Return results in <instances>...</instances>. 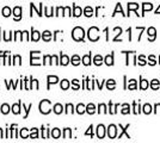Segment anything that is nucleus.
<instances>
[{"mask_svg":"<svg viewBox=\"0 0 160 143\" xmlns=\"http://www.w3.org/2000/svg\"><path fill=\"white\" fill-rule=\"evenodd\" d=\"M72 37H73L74 41L77 42H82L85 38V31L84 29L80 26H75L72 31Z\"/></svg>","mask_w":160,"mask_h":143,"instance_id":"f257e3e1","label":"nucleus"},{"mask_svg":"<svg viewBox=\"0 0 160 143\" xmlns=\"http://www.w3.org/2000/svg\"><path fill=\"white\" fill-rule=\"evenodd\" d=\"M38 109H40V112L42 115H48V113H50V111H52V102L48 100V99H43L42 102H40Z\"/></svg>","mask_w":160,"mask_h":143,"instance_id":"f03ea898","label":"nucleus"},{"mask_svg":"<svg viewBox=\"0 0 160 143\" xmlns=\"http://www.w3.org/2000/svg\"><path fill=\"white\" fill-rule=\"evenodd\" d=\"M87 37L88 40L92 42H97L99 40V29L96 26H92L88 29V32H87Z\"/></svg>","mask_w":160,"mask_h":143,"instance_id":"7ed1b4c3","label":"nucleus"},{"mask_svg":"<svg viewBox=\"0 0 160 143\" xmlns=\"http://www.w3.org/2000/svg\"><path fill=\"white\" fill-rule=\"evenodd\" d=\"M41 51H30V64L31 66H41V62L40 61V59L38 57H35L37 54H40Z\"/></svg>","mask_w":160,"mask_h":143,"instance_id":"20e7f679","label":"nucleus"},{"mask_svg":"<svg viewBox=\"0 0 160 143\" xmlns=\"http://www.w3.org/2000/svg\"><path fill=\"white\" fill-rule=\"evenodd\" d=\"M108 136L109 138H116L117 136V126L115 124H110L108 128Z\"/></svg>","mask_w":160,"mask_h":143,"instance_id":"39448f33","label":"nucleus"},{"mask_svg":"<svg viewBox=\"0 0 160 143\" xmlns=\"http://www.w3.org/2000/svg\"><path fill=\"white\" fill-rule=\"evenodd\" d=\"M47 81H48V89L50 88V85H54V83H58L60 81L59 78L56 75H48L47 76Z\"/></svg>","mask_w":160,"mask_h":143,"instance_id":"423d86ee","label":"nucleus"},{"mask_svg":"<svg viewBox=\"0 0 160 143\" xmlns=\"http://www.w3.org/2000/svg\"><path fill=\"white\" fill-rule=\"evenodd\" d=\"M41 38V32L40 31H37V30H35V29H31V36H30V40L33 42H38Z\"/></svg>","mask_w":160,"mask_h":143,"instance_id":"0eeeda50","label":"nucleus"},{"mask_svg":"<svg viewBox=\"0 0 160 143\" xmlns=\"http://www.w3.org/2000/svg\"><path fill=\"white\" fill-rule=\"evenodd\" d=\"M105 136V126L103 124H99L97 126V137L98 138H104Z\"/></svg>","mask_w":160,"mask_h":143,"instance_id":"6e6552de","label":"nucleus"},{"mask_svg":"<svg viewBox=\"0 0 160 143\" xmlns=\"http://www.w3.org/2000/svg\"><path fill=\"white\" fill-rule=\"evenodd\" d=\"M13 16H14V21H20L22 19V7L16 6L13 8Z\"/></svg>","mask_w":160,"mask_h":143,"instance_id":"1a4fd4ad","label":"nucleus"},{"mask_svg":"<svg viewBox=\"0 0 160 143\" xmlns=\"http://www.w3.org/2000/svg\"><path fill=\"white\" fill-rule=\"evenodd\" d=\"M91 56H92V54H91V53L82 56L81 61H82V64H84V66H90V64L92 63V61H91Z\"/></svg>","mask_w":160,"mask_h":143,"instance_id":"9d476101","label":"nucleus"},{"mask_svg":"<svg viewBox=\"0 0 160 143\" xmlns=\"http://www.w3.org/2000/svg\"><path fill=\"white\" fill-rule=\"evenodd\" d=\"M20 107H22V102H18L17 104H13L12 107H11V111L13 112L14 115H19L20 113Z\"/></svg>","mask_w":160,"mask_h":143,"instance_id":"9b49d317","label":"nucleus"},{"mask_svg":"<svg viewBox=\"0 0 160 143\" xmlns=\"http://www.w3.org/2000/svg\"><path fill=\"white\" fill-rule=\"evenodd\" d=\"M52 32L49 31V30H46V31H43L42 32V40L44 42H50L52 41Z\"/></svg>","mask_w":160,"mask_h":143,"instance_id":"f8f14e48","label":"nucleus"},{"mask_svg":"<svg viewBox=\"0 0 160 143\" xmlns=\"http://www.w3.org/2000/svg\"><path fill=\"white\" fill-rule=\"evenodd\" d=\"M53 111L55 115H61L63 112V106L61 104H55L53 106Z\"/></svg>","mask_w":160,"mask_h":143,"instance_id":"ddd939ff","label":"nucleus"},{"mask_svg":"<svg viewBox=\"0 0 160 143\" xmlns=\"http://www.w3.org/2000/svg\"><path fill=\"white\" fill-rule=\"evenodd\" d=\"M69 57L67 56V55L65 54H60V64H62V66H67L68 63H69Z\"/></svg>","mask_w":160,"mask_h":143,"instance_id":"4468645a","label":"nucleus"},{"mask_svg":"<svg viewBox=\"0 0 160 143\" xmlns=\"http://www.w3.org/2000/svg\"><path fill=\"white\" fill-rule=\"evenodd\" d=\"M147 34H148V36L151 35L152 37H148V40L149 41H154L155 40V36H157V30L154 29V27H149L148 30H147Z\"/></svg>","mask_w":160,"mask_h":143,"instance_id":"2eb2a0df","label":"nucleus"},{"mask_svg":"<svg viewBox=\"0 0 160 143\" xmlns=\"http://www.w3.org/2000/svg\"><path fill=\"white\" fill-rule=\"evenodd\" d=\"M82 14V10H81V7L77 6L75 4H73V14L72 16H74V17H80Z\"/></svg>","mask_w":160,"mask_h":143,"instance_id":"dca6fc26","label":"nucleus"},{"mask_svg":"<svg viewBox=\"0 0 160 143\" xmlns=\"http://www.w3.org/2000/svg\"><path fill=\"white\" fill-rule=\"evenodd\" d=\"M50 134H52V137L53 138H60V136H61V130L59 129V128H54L52 131H50Z\"/></svg>","mask_w":160,"mask_h":143,"instance_id":"f3484780","label":"nucleus"},{"mask_svg":"<svg viewBox=\"0 0 160 143\" xmlns=\"http://www.w3.org/2000/svg\"><path fill=\"white\" fill-rule=\"evenodd\" d=\"M104 62H105V64H108V66H112L113 64V54L112 53H111L110 55H107V56H105Z\"/></svg>","mask_w":160,"mask_h":143,"instance_id":"a211bd4d","label":"nucleus"},{"mask_svg":"<svg viewBox=\"0 0 160 143\" xmlns=\"http://www.w3.org/2000/svg\"><path fill=\"white\" fill-rule=\"evenodd\" d=\"M11 13H12V10L8 6H5L2 10H1V16H4V17H10L11 16Z\"/></svg>","mask_w":160,"mask_h":143,"instance_id":"6ab92c4d","label":"nucleus"},{"mask_svg":"<svg viewBox=\"0 0 160 143\" xmlns=\"http://www.w3.org/2000/svg\"><path fill=\"white\" fill-rule=\"evenodd\" d=\"M85 112H86V106H85L84 104H78V105H77V113L82 115V113H85Z\"/></svg>","mask_w":160,"mask_h":143,"instance_id":"aec40b11","label":"nucleus"},{"mask_svg":"<svg viewBox=\"0 0 160 143\" xmlns=\"http://www.w3.org/2000/svg\"><path fill=\"white\" fill-rule=\"evenodd\" d=\"M41 130H42V138H49L50 137V130L46 129L44 126H41Z\"/></svg>","mask_w":160,"mask_h":143,"instance_id":"412c9836","label":"nucleus"},{"mask_svg":"<svg viewBox=\"0 0 160 143\" xmlns=\"http://www.w3.org/2000/svg\"><path fill=\"white\" fill-rule=\"evenodd\" d=\"M0 111H1L2 115H7V113L11 111V107L8 106V104H2L1 107H0Z\"/></svg>","mask_w":160,"mask_h":143,"instance_id":"4be33fe9","label":"nucleus"},{"mask_svg":"<svg viewBox=\"0 0 160 143\" xmlns=\"http://www.w3.org/2000/svg\"><path fill=\"white\" fill-rule=\"evenodd\" d=\"M86 112L88 113V115H93L94 112H96V106H94L92 102L88 104V105H86Z\"/></svg>","mask_w":160,"mask_h":143,"instance_id":"5701e85b","label":"nucleus"},{"mask_svg":"<svg viewBox=\"0 0 160 143\" xmlns=\"http://www.w3.org/2000/svg\"><path fill=\"white\" fill-rule=\"evenodd\" d=\"M69 86H71V83H69V81H68L67 79H63V80L61 81V83H60L61 89H63V91H66V89L69 88Z\"/></svg>","mask_w":160,"mask_h":143,"instance_id":"b1692460","label":"nucleus"},{"mask_svg":"<svg viewBox=\"0 0 160 143\" xmlns=\"http://www.w3.org/2000/svg\"><path fill=\"white\" fill-rule=\"evenodd\" d=\"M120 128L122 129V131H121V134L118 135V138H121V137L123 136V135H126V136H127V138H130V136H129V135L127 134V129L129 128V124H128V125H126L124 128H123L122 125H120Z\"/></svg>","mask_w":160,"mask_h":143,"instance_id":"393cba45","label":"nucleus"},{"mask_svg":"<svg viewBox=\"0 0 160 143\" xmlns=\"http://www.w3.org/2000/svg\"><path fill=\"white\" fill-rule=\"evenodd\" d=\"M103 61H104V59L100 56V55H96L93 59V63L96 64V66H100L102 63H103Z\"/></svg>","mask_w":160,"mask_h":143,"instance_id":"a878e982","label":"nucleus"},{"mask_svg":"<svg viewBox=\"0 0 160 143\" xmlns=\"http://www.w3.org/2000/svg\"><path fill=\"white\" fill-rule=\"evenodd\" d=\"M71 63L73 64V66H79L80 64V57L78 55H73L72 56V59H71Z\"/></svg>","mask_w":160,"mask_h":143,"instance_id":"bb28decb","label":"nucleus"},{"mask_svg":"<svg viewBox=\"0 0 160 143\" xmlns=\"http://www.w3.org/2000/svg\"><path fill=\"white\" fill-rule=\"evenodd\" d=\"M52 60H53V56L52 55H44L42 64H52Z\"/></svg>","mask_w":160,"mask_h":143,"instance_id":"cd10ccee","label":"nucleus"},{"mask_svg":"<svg viewBox=\"0 0 160 143\" xmlns=\"http://www.w3.org/2000/svg\"><path fill=\"white\" fill-rule=\"evenodd\" d=\"M140 88L141 89H147L148 87H149V83H148V81L147 80H145V79H142V78H140Z\"/></svg>","mask_w":160,"mask_h":143,"instance_id":"c85d7f7f","label":"nucleus"},{"mask_svg":"<svg viewBox=\"0 0 160 143\" xmlns=\"http://www.w3.org/2000/svg\"><path fill=\"white\" fill-rule=\"evenodd\" d=\"M84 14H85L86 17H91V16L93 14V8L91 6H86L85 10H84Z\"/></svg>","mask_w":160,"mask_h":143,"instance_id":"c756f323","label":"nucleus"},{"mask_svg":"<svg viewBox=\"0 0 160 143\" xmlns=\"http://www.w3.org/2000/svg\"><path fill=\"white\" fill-rule=\"evenodd\" d=\"M30 138H38V129L37 128H32L30 129Z\"/></svg>","mask_w":160,"mask_h":143,"instance_id":"7c9ffc66","label":"nucleus"},{"mask_svg":"<svg viewBox=\"0 0 160 143\" xmlns=\"http://www.w3.org/2000/svg\"><path fill=\"white\" fill-rule=\"evenodd\" d=\"M138 8H139V5H138L136 2H129V4H128V12H129V13H130L132 10L136 11Z\"/></svg>","mask_w":160,"mask_h":143,"instance_id":"2f4dec72","label":"nucleus"},{"mask_svg":"<svg viewBox=\"0 0 160 143\" xmlns=\"http://www.w3.org/2000/svg\"><path fill=\"white\" fill-rule=\"evenodd\" d=\"M107 87L108 89H113L116 87V81L112 80V79H110V80H108L107 81Z\"/></svg>","mask_w":160,"mask_h":143,"instance_id":"473e14b6","label":"nucleus"},{"mask_svg":"<svg viewBox=\"0 0 160 143\" xmlns=\"http://www.w3.org/2000/svg\"><path fill=\"white\" fill-rule=\"evenodd\" d=\"M32 109V104H29V106H25L24 104H23V110L25 111V115H24V118H28L29 116V112H30V110Z\"/></svg>","mask_w":160,"mask_h":143,"instance_id":"72a5a7b5","label":"nucleus"},{"mask_svg":"<svg viewBox=\"0 0 160 143\" xmlns=\"http://www.w3.org/2000/svg\"><path fill=\"white\" fill-rule=\"evenodd\" d=\"M122 113H123V115L130 113V106H129L128 104H123V105H122Z\"/></svg>","mask_w":160,"mask_h":143,"instance_id":"f704fd0d","label":"nucleus"},{"mask_svg":"<svg viewBox=\"0 0 160 143\" xmlns=\"http://www.w3.org/2000/svg\"><path fill=\"white\" fill-rule=\"evenodd\" d=\"M28 130L27 128H23V129H20V132H19V135L22 138H29L30 137V135H28Z\"/></svg>","mask_w":160,"mask_h":143,"instance_id":"c9c22d12","label":"nucleus"},{"mask_svg":"<svg viewBox=\"0 0 160 143\" xmlns=\"http://www.w3.org/2000/svg\"><path fill=\"white\" fill-rule=\"evenodd\" d=\"M72 137V130L69 129V128H66V129L63 130V138H71Z\"/></svg>","mask_w":160,"mask_h":143,"instance_id":"e433bc0d","label":"nucleus"},{"mask_svg":"<svg viewBox=\"0 0 160 143\" xmlns=\"http://www.w3.org/2000/svg\"><path fill=\"white\" fill-rule=\"evenodd\" d=\"M127 88H129V89H136L138 88V86H136V80H134V79L129 80V85L127 86Z\"/></svg>","mask_w":160,"mask_h":143,"instance_id":"4c0bfd02","label":"nucleus"},{"mask_svg":"<svg viewBox=\"0 0 160 143\" xmlns=\"http://www.w3.org/2000/svg\"><path fill=\"white\" fill-rule=\"evenodd\" d=\"M74 112V106L72 104H67L66 105V110H65V113H73Z\"/></svg>","mask_w":160,"mask_h":143,"instance_id":"58836bf2","label":"nucleus"},{"mask_svg":"<svg viewBox=\"0 0 160 143\" xmlns=\"http://www.w3.org/2000/svg\"><path fill=\"white\" fill-rule=\"evenodd\" d=\"M12 64H19V66L22 64V57H20V55H14Z\"/></svg>","mask_w":160,"mask_h":143,"instance_id":"ea45409f","label":"nucleus"},{"mask_svg":"<svg viewBox=\"0 0 160 143\" xmlns=\"http://www.w3.org/2000/svg\"><path fill=\"white\" fill-rule=\"evenodd\" d=\"M160 86V82L159 80H157V79H154V80H152V82H151V87L153 89H158Z\"/></svg>","mask_w":160,"mask_h":143,"instance_id":"a19ab883","label":"nucleus"},{"mask_svg":"<svg viewBox=\"0 0 160 143\" xmlns=\"http://www.w3.org/2000/svg\"><path fill=\"white\" fill-rule=\"evenodd\" d=\"M98 112H99V113H102V112H103V113H107L108 112L107 105H105V104H99V105H98Z\"/></svg>","mask_w":160,"mask_h":143,"instance_id":"79ce46f5","label":"nucleus"},{"mask_svg":"<svg viewBox=\"0 0 160 143\" xmlns=\"http://www.w3.org/2000/svg\"><path fill=\"white\" fill-rule=\"evenodd\" d=\"M143 112H145L146 115L151 113V112H152V106H151L149 104H145V105H143Z\"/></svg>","mask_w":160,"mask_h":143,"instance_id":"37998d69","label":"nucleus"},{"mask_svg":"<svg viewBox=\"0 0 160 143\" xmlns=\"http://www.w3.org/2000/svg\"><path fill=\"white\" fill-rule=\"evenodd\" d=\"M5 82H6V85H7V89H10L11 87H13V88H16V85H17V83H18L19 81L13 82V80H10V82H8V81L6 80Z\"/></svg>","mask_w":160,"mask_h":143,"instance_id":"c03bdc74","label":"nucleus"},{"mask_svg":"<svg viewBox=\"0 0 160 143\" xmlns=\"http://www.w3.org/2000/svg\"><path fill=\"white\" fill-rule=\"evenodd\" d=\"M72 88H73V89H79L80 88L79 80H77V79L72 80Z\"/></svg>","mask_w":160,"mask_h":143,"instance_id":"a18cd8bd","label":"nucleus"},{"mask_svg":"<svg viewBox=\"0 0 160 143\" xmlns=\"http://www.w3.org/2000/svg\"><path fill=\"white\" fill-rule=\"evenodd\" d=\"M152 8H153V5H152V4L145 2V4H143V13H145L146 11H151Z\"/></svg>","mask_w":160,"mask_h":143,"instance_id":"49530a36","label":"nucleus"},{"mask_svg":"<svg viewBox=\"0 0 160 143\" xmlns=\"http://www.w3.org/2000/svg\"><path fill=\"white\" fill-rule=\"evenodd\" d=\"M117 12H121V13L123 14V16H127V14L123 13V10H122V6H121V4H117V5H116V10H115V12H113L112 16H115V14L117 13Z\"/></svg>","mask_w":160,"mask_h":143,"instance_id":"de8ad7c7","label":"nucleus"},{"mask_svg":"<svg viewBox=\"0 0 160 143\" xmlns=\"http://www.w3.org/2000/svg\"><path fill=\"white\" fill-rule=\"evenodd\" d=\"M44 16H47V17H52V16H55V14H53V11L50 12V8L44 7Z\"/></svg>","mask_w":160,"mask_h":143,"instance_id":"09e8293b","label":"nucleus"},{"mask_svg":"<svg viewBox=\"0 0 160 143\" xmlns=\"http://www.w3.org/2000/svg\"><path fill=\"white\" fill-rule=\"evenodd\" d=\"M92 129H93V125H90L88 130L85 132V135H86V136H88V135H90L91 137H93V131H92Z\"/></svg>","mask_w":160,"mask_h":143,"instance_id":"8fccbe9b","label":"nucleus"},{"mask_svg":"<svg viewBox=\"0 0 160 143\" xmlns=\"http://www.w3.org/2000/svg\"><path fill=\"white\" fill-rule=\"evenodd\" d=\"M63 16H71V7L69 6L63 7Z\"/></svg>","mask_w":160,"mask_h":143,"instance_id":"3c124183","label":"nucleus"},{"mask_svg":"<svg viewBox=\"0 0 160 143\" xmlns=\"http://www.w3.org/2000/svg\"><path fill=\"white\" fill-rule=\"evenodd\" d=\"M139 64H141V66H145L146 64V60H145V56H139Z\"/></svg>","mask_w":160,"mask_h":143,"instance_id":"603ef678","label":"nucleus"},{"mask_svg":"<svg viewBox=\"0 0 160 143\" xmlns=\"http://www.w3.org/2000/svg\"><path fill=\"white\" fill-rule=\"evenodd\" d=\"M10 51H0V64H1V61H2V59L8 54Z\"/></svg>","mask_w":160,"mask_h":143,"instance_id":"864d4df0","label":"nucleus"},{"mask_svg":"<svg viewBox=\"0 0 160 143\" xmlns=\"http://www.w3.org/2000/svg\"><path fill=\"white\" fill-rule=\"evenodd\" d=\"M52 56H53L54 63H55V64H60V60L58 59V56H56V55H52Z\"/></svg>","mask_w":160,"mask_h":143,"instance_id":"5fc2aeb1","label":"nucleus"},{"mask_svg":"<svg viewBox=\"0 0 160 143\" xmlns=\"http://www.w3.org/2000/svg\"><path fill=\"white\" fill-rule=\"evenodd\" d=\"M61 32H62V31H60V30H56V31H55V32H54V41H58V35L59 34H61Z\"/></svg>","mask_w":160,"mask_h":143,"instance_id":"6e6d98bb","label":"nucleus"},{"mask_svg":"<svg viewBox=\"0 0 160 143\" xmlns=\"http://www.w3.org/2000/svg\"><path fill=\"white\" fill-rule=\"evenodd\" d=\"M148 60H149V63H151V64H152V66H154V64H155V63H157V62H155V57H154V56H149V59H148Z\"/></svg>","mask_w":160,"mask_h":143,"instance_id":"4d7b16f0","label":"nucleus"},{"mask_svg":"<svg viewBox=\"0 0 160 143\" xmlns=\"http://www.w3.org/2000/svg\"><path fill=\"white\" fill-rule=\"evenodd\" d=\"M35 88L36 89L40 88V86H38V80H36V79H35Z\"/></svg>","mask_w":160,"mask_h":143,"instance_id":"13d9d810","label":"nucleus"},{"mask_svg":"<svg viewBox=\"0 0 160 143\" xmlns=\"http://www.w3.org/2000/svg\"><path fill=\"white\" fill-rule=\"evenodd\" d=\"M0 138H4V132H2V129L0 128Z\"/></svg>","mask_w":160,"mask_h":143,"instance_id":"bf43d9fd","label":"nucleus"},{"mask_svg":"<svg viewBox=\"0 0 160 143\" xmlns=\"http://www.w3.org/2000/svg\"><path fill=\"white\" fill-rule=\"evenodd\" d=\"M155 13L158 14V13H160V6H159V8H158V10H157V12H155Z\"/></svg>","mask_w":160,"mask_h":143,"instance_id":"052dcab7","label":"nucleus"},{"mask_svg":"<svg viewBox=\"0 0 160 143\" xmlns=\"http://www.w3.org/2000/svg\"><path fill=\"white\" fill-rule=\"evenodd\" d=\"M0 34H1V27H0ZM0 40H1V37H0Z\"/></svg>","mask_w":160,"mask_h":143,"instance_id":"680f3d73","label":"nucleus"}]
</instances>
